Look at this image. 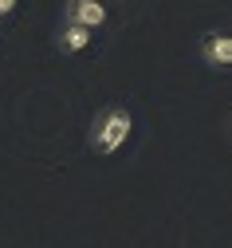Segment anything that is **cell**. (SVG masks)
Segmentation results:
<instances>
[{
  "label": "cell",
  "instance_id": "cell-2",
  "mask_svg": "<svg viewBox=\"0 0 232 248\" xmlns=\"http://www.w3.org/2000/svg\"><path fill=\"white\" fill-rule=\"evenodd\" d=\"M201 59L217 71L232 67V36L228 32H205L201 36Z\"/></svg>",
  "mask_w": 232,
  "mask_h": 248
},
{
  "label": "cell",
  "instance_id": "cell-1",
  "mask_svg": "<svg viewBox=\"0 0 232 248\" xmlns=\"http://www.w3.org/2000/svg\"><path fill=\"white\" fill-rule=\"evenodd\" d=\"M130 130H134V118H130L126 107H107V110H98L94 114V126H91V146L98 154H118L130 138Z\"/></svg>",
  "mask_w": 232,
  "mask_h": 248
},
{
  "label": "cell",
  "instance_id": "cell-3",
  "mask_svg": "<svg viewBox=\"0 0 232 248\" xmlns=\"http://www.w3.org/2000/svg\"><path fill=\"white\" fill-rule=\"evenodd\" d=\"M63 8H67V20L71 24H83V28H91V32L107 24V8L98 4V0H67Z\"/></svg>",
  "mask_w": 232,
  "mask_h": 248
},
{
  "label": "cell",
  "instance_id": "cell-4",
  "mask_svg": "<svg viewBox=\"0 0 232 248\" xmlns=\"http://www.w3.org/2000/svg\"><path fill=\"white\" fill-rule=\"evenodd\" d=\"M91 47V28H83V24H63L59 28V51L63 55H79V51H87Z\"/></svg>",
  "mask_w": 232,
  "mask_h": 248
},
{
  "label": "cell",
  "instance_id": "cell-5",
  "mask_svg": "<svg viewBox=\"0 0 232 248\" xmlns=\"http://www.w3.org/2000/svg\"><path fill=\"white\" fill-rule=\"evenodd\" d=\"M16 4H20V0H0V20H8L16 12Z\"/></svg>",
  "mask_w": 232,
  "mask_h": 248
}]
</instances>
